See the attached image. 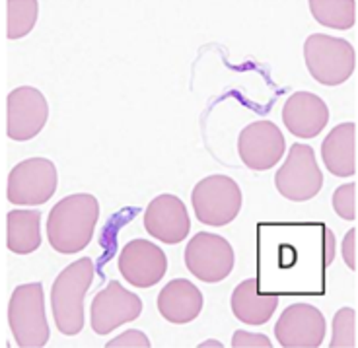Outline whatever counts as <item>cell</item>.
I'll return each instance as SVG.
<instances>
[{"instance_id":"6da1fadb","label":"cell","mask_w":358,"mask_h":348,"mask_svg":"<svg viewBox=\"0 0 358 348\" xmlns=\"http://www.w3.org/2000/svg\"><path fill=\"white\" fill-rule=\"evenodd\" d=\"M99 218L98 198L88 193L64 196L47 218V240L57 253L71 255L86 249Z\"/></svg>"},{"instance_id":"7a4b0ae2","label":"cell","mask_w":358,"mask_h":348,"mask_svg":"<svg viewBox=\"0 0 358 348\" xmlns=\"http://www.w3.org/2000/svg\"><path fill=\"white\" fill-rule=\"evenodd\" d=\"M94 261L84 257L63 268L51 288V307L57 329L74 337L84 329V296L94 282Z\"/></svg>"},{"instance_id":"3957f363","label":"cell","mask_w":358,"mask_h":348,"mask_svg":"<svg viewBox=\"0 0 358 348\" xmlns=\"http://www.w3.org/2000/svg\"><path fill=\"white\" fill-rule=\"evenodd\" d=\"M304 61L313 80L323 86H341L355 74L357 51L347 39L312 34L304 43Z\"/></svg>"},{"instance_id":"277c9868","label":"cell","mask_w":358,"mask_h":348,"mask_svg":"<svg viewBox=\"0 0 358 348\" xmlns=\"http://www.w3.org/2000/svg\"><path fill=\"white\" fill-rule=\"evenodd\" d=\"M10 331L22 348H39L49 340V323L45 317V294L41 282L20 284L8 304Z\"/></svg>"},{"instance_id":"5b68a950","label":"cell","mask_w":358,"mask_h":348,"mask_svg":"<svg viewBox=\"0 0 358 348\" xmlns=\"http://www.w3.org/2000/svg\"><path fill=\"white\" fill-rule=\"evenodd\" d=\"M242 203L240 185L228 175H208L201 179L191 193V205L199 222L215 228L234 222L242 210Z\"/></svg>"},{"instance_id":"8992f818","label":"cell","mask_w":358,"mask_h":348,"mask_svg":"<svg viewBox=\"0 0 358 348\" xmlns=\"http://www.w3.org/2000/svg\"><path fill=\"white\" fill-rule=\"evenodd\" d=\"M57 168L47 158H29L20 161L10 171L6 196L16 206H41L57 191Z\"/></svg>"},{"instance_id":"52a82bcc","label":"cell","mask_w":358,"mask_h":348,"mask_svg":"<svg viewBox=\"0 0 358 348\" xmlns=\"http://www.w3.org/2000/svg\"><path fill=\"white\" fill-rule=\"evenodd\" d=\"M275 185L280 195L294 203L310 201L322 191L323 173L312 146L292 144L287 161L275 175Z\"/></svg>"},{"instance_id":"ba28073f","label":"cell","mask_w":358,"mask_h":348,"mask_svg":"<svg viewBox=\"0 0 358 348\" xmlns=\"http://www.w3.org/2000/svg\"><path fill=\"white\" fill-rule=\"evenodd\" d=\"M234 249L226 238L210 232H199L185 247V267L195 278L216 284L230 277L234 268Z\"/></svg>"},{"instance_id":"9c48e42d","label":"cell","mask_w":358,"mask_h":348,"mask_svg":"<svg viewBox=\"0 0 358 348\" xmlns=\"http://www.w3.org/2000/svg\"><path fill=\"white\" fill-rule=\"evenodd\" d=\"M49 119V103L37 88L22 86L6 98V134L16 143L36 138Z\"/></svg>"},{"instance_id":"30bf717a","label":"cell","mask_w":358,"mask_h":348,"mask_svg":"<svg viewBox=\"0 0 358 348\" xmlns=\"http://www.w3.org/2000/svg\"><path fill=\"white\" fill-rule=\"evenodd\" d=\"M143 313V300L127 288L111 280L108 288L99 290L90 305V325L96 335H108L117 327L138 319Z\"/></svg>"},{"instance_id":"8fae6325","label":"cell","mask_w":358,"mask_h":348,"mask_svg":"<svg viewBox=\"0 0 358 348\" xmlns=\"http://www.w3.org/2000/svg\"><path fill=\"white\" fill-rule=\"evenodd\" d=\"M287 150L285 134L271 121H255L238 136V154L253 171H267L282 160Z\"/></svg>"},{"instance_id":"7c38bea8","label":"cell","mask_w":358,"mask_h":348,"mask_svg":"<svg viewBox=\"0 0 358 348\" xmlns=\"http://www.w3.org/2000/svg\"><path fill=\"white\" fill-rule=\"evenodd\" d=\"M275 337L287 348L320 347L325 339V317L315 305H288L275 325Z\"/></svg>"},{"instance_id":"4fadbf2b","label":"cell","mask_w":358,"mask_h":348,"mask_svg":"<svg viewBox=\"0 0 358 348\" xmlns=\"http://www.w3.org/2000/svg\"><path fill=\"white\" fill-rule=\"evenodd\" d=\"M119 273L129 284L136 288H152L168 273V257L150 241L133 240L121 249Z\"/></svg>"},{"instance_id":"5bb4252c","label":"cell","mask_w":358,"mask_h":348,"mask_svg":"<svg viewBox=\"0 0 358 348\" xmlns=\"http://www.w3.org/2000/svg\"><path fill=\"white\" fill-rule=\"evenodd\" d=\"M144 230L148 235L168 245H176L185 240L191 230V222L183 201L176 195L156 196L144 210Z\"/></svg>"},{"instance_id":"9a60e30c","label":"cell","mask_w":358,"mask_h":348,"mask_svg":"<svg viewBox=\"0 0 358 348\" xmlns=\"http://www.w3.org/2000/svg\"><path fill=\"white\" fill-rule=\"evenodd\" d=\"M329 121V109L312 92H294L282 108V123L298 138H315Z\"/></svg>"},{"instance_id":"2e32d148","label":"cell","mask_w":358,"mask_h":348,"mask_svg":"<svg viewBox=\"0 0 358 348\" xmlns=\"http://www.w3.org/2000/svg\"><path fill=\"white\" fill-rule=\"evenodd\" d=\"M203 310V294L187 278H173L158 294V312L166 321L183 325L195 321Z\"/></svg>"},{"instance_id":"e0dca14e","label":"cell","mask_w":358,"mask_h":348,"mask_svg":"<svg viewBox=\"0 0 358 348\" xmlns=\"http://www.w3.org/2000/svg\"><path fill=\"white\" fill-rule=\"evenodd\" d=\"M278 298L280 296L273 292L268 294L261 292L257 278H248L242 284L236 286L230 304L236 319H240L245 325H263L277 312Z\"/></svg>"},{"instance_id":"ac0fdd59","label":"cell","mask_w":358,"mask_h":348,"mask_svg":"<svg viewBox=\"0 0 358 348\" xmlns=\"http://www.w3.org/2000/svg\"><path fill=\"white\" fill-rule=\"evenodd\" d=\"M325 168L335 177H350L357 173V123H341L327 134L322 144Z\"/></svg>"},{"instance_id":"d6986e66","label":"cell","mask_w":358,"mask_h":348,"mask_svg":"<svg viewBox=\"0 0 358 348\" xmlns=\"http://www.w3.org/2000/svg\"><path fill=\"white\" fill-rule=\"evenodd\" d=\"M41 245V212L10 210L6 216V247L16 255H29Z\"/></svg>"},{"instance_id":"ffe728a7","label":"cell","mask_w":358,"mask_h":348,"mask_svg":"<svg viewBox=\"0 0 358 348\" xmlns=\"http://www.w3.org/2000/svg\"><path fill=\"white\" fill-rule=\"evenodd\" d=\"M310 10L315 22L333 29H350L357 24L355 0H310Z\"/></svg>"},{"instance_id":"44dd1931","label":"cell","mask_w":358,"mask_h":348,"mask_svg":"<svg viewBox=\"0 0 358 348\" xmlns=\"http://www.w3.org/2000/svg\"><path fill=\"white\" fill-rule=\"evenodd\" d=\"M39 4L37 0H8L6 2V37H26L37 22Z\"/></svg>"},{"instance_id":"7402d4cb","label":"cell","mask_w":358,"mask_h":348,"mask_svg":"<svg viewBox=\"0 0 358 348\" xmlns=\"http://www.w3.org/2000/svg\"><path fill=\"white\" fill-rule=\"evenodd\" d=\"M333 348L357 347V312L352 307H341L333 317Z\"/></svg>"},{"instance_id":"603a6c76","label":"cell","mask_w":358,"mask_h":348,"mask_svg":"<svg viewBox=\"0 0 358 348\" xmlns=\"http://www.w3.org/2000/svg\"><path fill=\"white\" fill-rule=\"evenodd\" d=\"M357 181L341 185L333 193V210L343 218V220H357Z\"/></svg>"},{"instance_id":"cb8c5ba5","label":"cell","mask_w":358,"mask_h":348,"mask_svg":"<svg viewBox=\"0 0 358 348\" xmlns=\"http://www.w3.org/2000/svg\"><path fill=\"white\" fill-rule=\"evenodd\" d=\"M108 348H117V347H141V348H148L150 347V340L148 337L144 335L143 331L133 329V331H125L121 337H115L111 339L106 345Z\"/></svg>"},{"instance_id":"d4e9b609","label":"cell","mask_w":358,"mask_h":348,"mask_svg":"<svg viewBox=\"0 0 358 348\" xmlns=\"http://www.w3.org/2000/svg\"><path fill=\"white\" fill-rule=\"evenodd\" d=\"M232 347L234 348H268L271 347V340L265 335H253L248 331H236L232 337Z\"/></svg>"},{"instance_id":"484cf974","label":"cell","mask_w":358,"mask_h":348,"mask_svg":"<svg viewBox=\"0 0 358 348\" xmlns=\"http://www.w3.org/2000/svg\"><path fill=\"white\" fill-rule=\"evenodd\" d=\"M357 228H352L343 241V259L350 270H357Z\"/></svg>"},{"instance_id":"4316f807","label":"cell","mask_w":358,"mask_h":348,"mask_svg":"<svg viewBox=\"0 0 358 348\" xmlns=\"http://www.w3.org/2000/svg\"><path fill=\"white\" fill-rule=\"evenodd\" d=\"M325 253H327L325 265H329L333 261V255H335V240H333L331 230H325Z\"/></svg>"},{"instance_id":"83f0119b","label":"cell","mask_w":358,"mask_h":348,"mask_svg":"<svg viewBox=\"0 0 358 348\" xmlns=\"http://www.w3.org/2000/svg\"><path fill=\"white\" fill-rule=\"evenodd\" d=\"M201 347H222L218 340H206V342H201Z\"/></svg>"}]
</instances>
